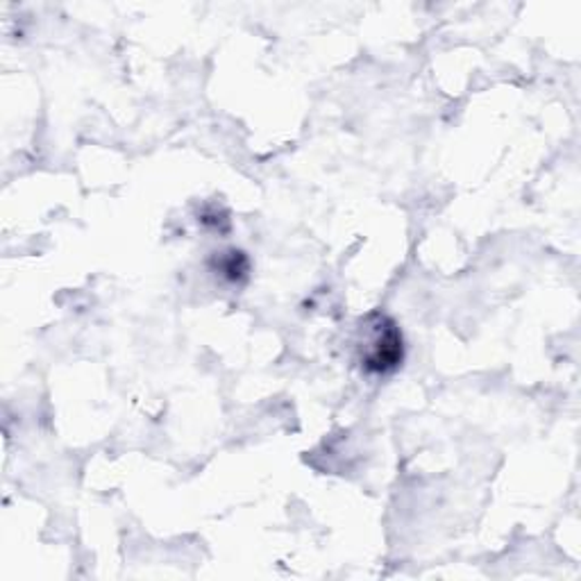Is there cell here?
<instances>
[{"label": "cell", "instance_id": "2", "mask_svg": "<svg viewBox=\"0 0 581 581\" xmlns=\"http://www.w3.org/2000/svg\"><path fill=\"white\" fill-rule=\"evenodd\" d=\"M214 270L220 273V277H225V280L241 282V280H245V277H248L250 262L245 257V252H241V250H227V252H220V255L216 257Z\"/></svg>", "mask_w": 581, "mask_h": 581}, {"label": "cell", "instance_id": "1", "mask_svg": "<svg viewBox=\"0 0 581 581\" xmlns=\"http://www.w3.org/2000/svg\"><path fill=\"white\" fill-rule=\"evenodd\" d=\"M362 343V368L368 375H391L404 362V337L397 323L387 314L375 312L366 318Z\"/></svg>", "mask_w": 581, "mask_h": 581}]
</instances>
